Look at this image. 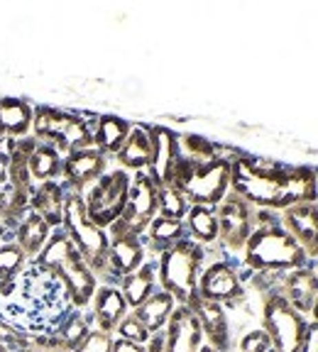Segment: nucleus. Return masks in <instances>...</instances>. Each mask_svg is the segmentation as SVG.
I'll list each match as a JSON object with an SVG mask.
<instances>
[{"mask_svg": "<svg viewBox=\"0 0 318 352\" xmlns=\"http://www.w3.org/2000/svg\"><path fill=\"white\" fill-rule=\"evenodd\" d=\"M231 191L245 198L253 208L284 210L297 204H316L318 179L311 166H291L269 157L237 152Z\"/></svg>", "mask_w": 318, "mask_h": 352, "instance_id": "obj_1", "label": "nucleus"}, {"mask_svg": "<svg viewBox=\"0 0 318 352\" xmlns=\"http://www.w3.org/2000/svg\"><path fill=\"white\" fill-rule=\"evenodd\" d=\"M32 264L37 270H42L44 274L54 276L59 281L66 298H69V303L74 308L88 311V306L94 301L96 289H98V281H96L86 259L78 254L74 242L66 237V232L61 228L52 232L50 242L44 245V250Z\"/></svg>", "mask_w": 318, "mask_h": 352, "instance_id": "obj_2", "label": "nucleus"}, {"mask_svg": "<svg viewBox=\"0 0 318 352\" xmlns=\"http://www.w3.org/2000/svg\"><path fill=\"white\" fill-rule=\"evenodd\" d=\"M311 264L299 248L294 237L279 226L255 228L245 250L240 254V267L253 274H269V272H291Z\"/></svg>", "mask_w": 318, "mask_h": 352, "instance_id": "obj_3", "label": "nucleus"}, {"mask_svg": "<svg viewBox=\"0 0 318 352\" xmlns=\"http://www.w3.org/2000/svg\"><path fill=\"white\" fill-rule=\"evenodd\" d=\"M98 116L78 110L56 108V105H34L32 138L52 144L61 154L94 147V125Z\"/></svg>", "mask_w": 318, "mask_h": 352, "instance_id": "obj_4", "label": "nucleus"}, {"mask_svg": "<svg viewBox=\"0 0 318 352\" xmlns=\"http://www.w3.org/2000/svg\"><path fill=\"white\" fill-rule=\"evenodd\" d=\"M209 252L193 240H181L171 250L157 257V284L162 292L171 294L176 303H191L196 298L198 276Z\"/></svg>", "mask_w": 318, "mask_h": 352, "instance_id": "obj_5", "label": "nucleus"}, {"mask_svg": "<svg viewBox=\"0 0 318 352\" xmlns=\"http://www.w3.org/2000/svg\"><path fill=\"white\" fill-rule=\"evenodd\" d=\"M171 184L187 196L191 206L215 208L231 193L233 162L223 160V157L209 162V164H189V162L179 160Z\"/></svg>", "mask_w": 318, "mask_h": 352, "instance_id": "obj_6", "label": "nucleus"}, {"mask_svg": "<svg viewBox=\"0 0 318 352\" xmlns=\"http://www.w3.org/2000/svg\"><path fill=\"white\" fill-rule=\"evenodd\" d=\"M132 174L125 169H108L98 182H94L86 191L81 193L83 206L88 210V218L94 220L96 226L108 230L113 223L123 215L127 201V191H130Z\"/></svg>", "mask_w": 318, "mask_h": 352, "instance_id": "obj_7", "label": "nucleus"}, {"mask_svg": "<svg viewBox=\"0 0 318 352\" xmlns=\"http://www.w3.org/2000/svg\"><path fill=\"white\" fill-rule=\"evenodd\" d=\"M215 218H218V252L240 262L242 250L255 230V208L245 198L231 191L215 206Z\"/></svg>", "mask_w": 318, "mask_h": 352, "instance_id": "obj_8", "label": "nucleus"}, {"mask_svg": "<svg viewBox=\"0 0 318 352\" xmlns=\"http://www.w3.org/2000/svg\"><path fill=\"white\" fill-rule=\"evenodd\" d=\"M259 318H262V328L267 330L275 350L299 352L308 328L306 316H301L297 308L289 306L279 294H269V296H264L262 308H259Z\"/></svg>", "mask_w": 318, "mask_h": 352, "instance_id": "obj_9", "label": "nucleus"}, {"mask_svg": "<svg viewBox=\"0 0 318 352\" xmlns=\"http://www.w3.org/2000/svg\"><path fill=\"white\" fill-rule=\"evenodd\" d=\"M196 296L220 303L225 308H237L240 303H245V281H242L240 262L218 254L213 262L203 264Z\"/></svg>", "mask_w": 318, "mask_h": 352, "instance_id": "obj_10", "label": "nucleus"}, {"mask_svg": "<svg viewBox=\"0 0 318 352\" xmlns=\"http://www.w3.org/2000/svg\"><path fill=\"white\" fill-rule=\"evenodd\" d=\"M157 191H159V186L149 179L147 171L132 174L130 191H127V201H125V208H123V215L108 228V230L130 232V235L142 237L145 230L149 228V223L157 218Z\"/></svg>", "mask_w": 318, "mask_h": 352, "instance_id": "obj_11", "label": "nucleus"}, {"mask_svg": "<svg viewBox=\"0 0 318 352\" xmlns=\"http://www.w3.org/2000/svg\"><path fill=\"white\" fill-rule=\"evenodd\" d=\"M269 294H279L289 306H294L301 316H311L318 296V274L313 264L299 267L291 272H269L264 274Z\"/></svg>", "mask_w": 318, "mask_h": 352, "instance_id": "obj_12", "label": "nucleus"}, {"mask_svg": "<svg viewBox=\"0 0 318 352\" xmlns=\"http://www.w3.org/2000/svg\"><path fill=\"white\" fill-rule=\"evenodd\" d=\"M110 157H105L100 149L86 147L76 149V152L64 154L61 162V179L59 182L66 186V191L83 193L94 182H98L100 176L110 169Z\"/></svg>", "mask_w": 318, "mask_h": 352, "instance_id": "obj_13", "label": "nucleus"}, {"mask_svg": "<svg viewBox=\"0 0 318 352\" xmlns=\"http://www.w3.org/2000/svg\"><path fill=\"white\" fill-rule=\"evenodd\" d=\"M279 223L299 248L304 250L311 264L318 262V201L316 204H297L279 210Z\"/></svg>", "mask_w": 318, "mask_h": 352, "instance_id": "obj_14", "label": "nucleus"}, {"mask_svg": "<svg viewBox=\"0 0 318 352\" xmlns=\"http://www.w3.org/2000/svg\"><path fill=\"white\" fill-rule=\"evenodd\" d=\"M191 311L196 316L198 325L203 333V345L213 347L218 352H231L233 336H231V318H228V308L220 303L206 301V298L196 296L191 303Z\"/></svg>", "mask_w": 318, "mask_h": 352, "instance_id": "obj_15", "label": "nucleus"}, {"mask_svg": "<svg viewBox=\"0 0 318 352\" xmlns=\"http://www.w3.org/2000/svg\"><path fill=\"white\" fill-rule=\"evenodd\" d=\"M152 132V162L147 174L157 186H167L174 179V169L179 164V149H176V132L167 125H149Z\"/></svg>", "mask_w": 318, "mask_h": 352, "instance_id": "obj_16", "label": "nucleus"}, {"mask_svg": "<svg viewBox=\"0 0 318 352\" xmlns=\"http://www.w3.org/2000/svg\"><path fill=\"white\" fill-rule=\"evenodd\" d=\"M167 352H198L203 347V333L189 303H176L174 314L165 328Z\"/></svg>", "mask_w": 318, "mask_h": 352, "instance_id": "obj_17", "label": "nucleus"}, {"mask_svg": "<svg viewBox=\"0 0 318 352\" xmlns=\"http://www.w3.org/2000/svg\"><path fill=\"white\" fill-rule=\"evenodd\" d=\"M88 314H91V320H94L96 330H103V333L113 336L116 328L120 325V320L130 314L120 286L98 284V289H96V294H94V301L88 306Z\"/></svg>", "mask_w": 318, "mask_h": 352, "instance_id": "obj_18", "label": "nucleus"}, {"mask_svg": "<svg viewBox=\"0 0 318 352\" xmlns=\"http://www.w3.org/2000/svg\"><path fill=\"white\" fill-rule=\"evenodd\" d=\"M147 250H145L142 237L130 235V232L108 230V264L118 276H127L140 270L147 262Z\"/></svg>", "mask_w": 318, "mask_h": 352, "instance_id": "obj_19", "label": "nucleus"}, {"mask_svg": "<svg viewBox=\"0 0 318 352\" xmlns=\"http://www.w3.org/2000/svg\"><path fill=\"white\" fill-rule=\"evenodd\" d=\"M113 160H116L118 169H125L130 174L147 171L149 162H152V132H149L147 122H132L125 144Z\"/></svg>", "mask_w": 318, "mask_h": 352, "instance_id": "obj_20", "label": "nucleus"}, {"mask_svg": "<svg viewBox=\"0 0 318 352\" xmlns=\"http://www.w3.org/2000/svg\"><path fill=\"white\" fill-rule=\"evenodd\" d=\"M66 196H69V191L61 182L34 184L32 196H30V210L47 220L52 230H59L61 220H64Z\"/></svg>", "mask_w": 318, "mask_h": 352, "instance_id": "obj_21", "label": "nucleus"}, {"mask_svg": "<svg viewBox=\"0 0 318 352\" xmlns=\"http://www.w3.org/2000/svg\"><path fill=\"white\" fill-rule=\"evenodd\" d=\"M34 122V105L20 96H0V135L6 138H30Z\"/></svg>", "mask_w": 318, "mask_h": 352, "instance_id": "obj_22", "label": "nucleus"}, {"mask_svg": "<svg viewBox=\"0 0 318 352\" xmlns=\"http://www.w3.org/2000/svg\"><path fill=\"white\" fill-rule=\"evenodd\" d=\"M181 240H187L184 220L162 218V215H157V218L149 223V228L142 235L147 257H152V259H157L162 252H167V250H171L174 245H179Z\"/></svg>", "mask_w": 318, "mask_h": 352, "instance_id": "obj_23", "label": "nucleus"}, {"mask_svg": "<svg viewBox=\"0 0 318 352\" xmlns=\"http://www.w3.org/2000/svg\"><path fill=\"white\" fill-rule=\"evenodd\" d=\"M130 130H132L130 120L116 116V113H100L94 125V147L100 149L105 157L113 160L120 152L123 144H125Z\"/></svg>", "mask_w": 318, "mask_h": 352, "instance_id": "obj_24", "label": "nucleus"}, {"mask_svg": "<svg viewBox=\"0 0 318 352\" xmlns=\"http://www.w3.org/2000/svg\"><path fill=\"white\" fill-rule=\"evenodd\" d=\"M52 232L54 230L50 228V223L30 210V213L22 218L20 226L15 228V232H12V242L25 252V257H28L30 264H32L34 259L39 257V252L44 250V245L50 242Z\"/></svg>", "mask_w": 318, "mask_h": 352, "instance_id": "obj_25", "label": "nucleus"}, {"mask_svg": "<svg viewBox=\"0 0 318 352\" xmlns=\"http://www.w3.org/2000/svg\"><path fill=\"white\" fill-rule=\"evenodd\" d=\"M184 228H187V237L201 245L206 252L215 250L218 252V218H215V208L209 206H191L184 218Z\"/></svg>", "mask_w": 318, "mask_h": 352, "instance_id": "obj_26", "label": "nucleus"}, {"mask_svg": "<svg viewBox=\"0 0 318 352\" xmlns=\"http://www.w3.org/2000/svg\"><path fill=\"white\" fill-rule=\"evenodd\" d=\"M157 289H159V284H157V259H152V257H149L140 270H135L132 274H127L120 279V292H123V296H125L127 308H130V311H135L140 303L147 301Z\"/></svg>", "mask_w": 318, "mask_h": 352, "instance_id": "obj_27", "label": "nucleus"}, {"mask_svg": "<svg viewBox=\"0 0 318 352\" xmlns=\"http://www.w3.org/2000/svg\"><path fill=\"white\" fill-rule=\"evenodd\" d=\"M174 308H176L174 296L162 292V289H157V292H154L145 303H140L132 314H135V318H138L140 323L154 336V333H162V330L167 328L171 314H174Z\"/></svg>", "mask_w": 318, "mask_h": 352, "instance_id": "obj_28", "label": "nucleus"}, {"mask_svg": "<svg viewBox=\"0 0 318 352\" xmlns=\"http://www.w3.org/2000/svg\"><path fill=\"white\" fill-rule=\"evenodd\" d=\"M61 162L64 154L52 144L37 142V147L30 154V179L32 184H44V182H59L61 179Z\"/></svg>", "mask_w": 318, "mask_h": 352, "instance_id": "obj_29", "label": "nucleus"}, {"mask_svg": "<svg viewBox=\"0 0 318 352\" xmlns=\"http://www.w3.org/2000/svg\"><path fill=\"white\" fill-rule=\"evenodd\" d=\"M176 149H179V160L189 164H209V162L220 157V144L209 138L193 135V132H176Z\"/></svg>", "mask_w": 318, "mask_h": 352, "instance_id": "obj_30", "label": "nucleus"}, {"mask_svg": "<svg viewBox=\"0 0 318 352\" xmlns=\"http://www.w3.org/2000/svg\"><path fill=\"white\" fill-rule=\"evenodd\" d=\"M91 330H94L91 314H86V311H78V308H72V311H69V314L59 320V325H56L52 333H56V336L61 338V342L69 347V352H74L83 340H86Z\"/></svg>", "mask_w": 318, "mask_h": 352, "instance_id": "obj_31", "label": "nucleus"}, {"mask_svg": "<svg viewBox=\"0 0 318 352\" xmlns=\"http://www.w3.org/2000/svg\"><path fill=\"white\" fill-rule=\"evenodd\" d=\"M30 267V259L25 257L20 248L12 240H6L0 245V292L10 286L12 281H17L25 270Z\"/></svg>", "mask_w": 318, "mask_h": 352, "instance_id": "obj_32", "label": "nucleus"}, {"mask_svg": "<svg viewBox=\"0 0 318 352\" xmlns=\"http://www.w3.org/2000/svg\"><path fill=\"white\" fill-rule=\"evenodd\" d=\"M191 208V204L187 201V196L174 186V184H167V186H159L157 191V215L162 218H174L184 220Z\"/></svg>", "mask_w": 318, "mask_h": 352, "instance_id": "obj_33", "label": "nucleus"}, {"mask_svg": "<svg viewBox=\"0 0 318 352\" xmlns=\"http://www.w3.org/2000/svg\"><path fill=\"white\" fill-rule=\"evenodd\" d=\"M113 338H120V340H127V342H135V345H147L149 338H152V333H149L147 328H145L142 323H140L138 318H135V314H127L125 318L120 320V325L116 328V333H113Z\"/></svg>", "mask_w": 318, "mask_h": 352, "instance_id": "obj_34", "label": "nucleus"}, {"mask_svg": "<svg viewBox=\"0 0 318 352\" xmlns=\"http://www.w3.org/2000/svg\"><path fill=\"white\" fill-rule=\"evenodd\" d=\"M237 347H240V352H272L275 350L272 340H269V336H267V330H264L262 325L247 330L245 336L240 338V342H237Z\"/></svg>", "mask_w": 318, "mask_h": 352, "instance_id": "obj_35", "label": "nucleus"}, {"mask_svg": "<svg viewBox=\"0 0 318 352\" xmlns=\"http://www.w3.org/2000/svg\"><path fill=\"white\" fill-rule=\"evenodd\" d=\"M17 142H20V140L6 138V135H0V166H3V169H6L8 162L12 160V154L17 152Z\"/></svg>", "mask_w": 318, "mask_h": 352, "instance_id": "obj_36", "label": "nucleus"}, {"mask_svg": "<svg viewBox=\"0 0 318 352\" xmlns=\"http://www.w3.org/2000/svg\"><path fill=\"white\" fill-rule=\"evenodd\" d=\"M299 352H318V323H313V320H308L306 336H304Z\"/></svg>", "mask_w": 318, "mask_h": 352, "instance_id": "obj_37", "label": "nucleus"}, {"mask_svg": "<svg viewBox=\"0 0 318 352\" xmlns=\"http://www.w3.org/2000/svg\"><path fill=\"white\" fill-rule=\"evenodd\" d=\"M145 352H167V338H165V330L162 333H154L149 338V342L145 345Z\"/></svg>", "mask_w": 318, "mask_h": 352, "instance_id": "obj_38", "label": "nucleus"}, {"mask_svg": "<svg viewBox=\"0 0 318 352\" xmlns=\"http://www.w3.org/2000/svg\"><path fill=\"white\" fill-rule=\"evenodd\" d=\"M113 352H145L142 345H135V342H127V340H120L116 338L113 340Z\"/></svg>", "mask_w": 318, "mask_h": 352, "instance_id": "obj_39", "label": "nucleus"}, {"mask_svg": "<svg viewBox=\"0 0 318 352\" xmlns=\"http://www.w3.org/2000/svg\"><path fill=\"white\" fill-rule=\"evenodd\" d=\"M6 240H12V235L6 230V226H3V223H0V245H3V242H6Z\"/></svg>", "mask_w": 318, "mask_h": 352, "instance_id": "obj_40", "label": "nucleus"}, {"mask_svg": "<svg viewBox=\"0 0 318 352\" xmlns=\"http://www.w3.org/2000/svg\"><path fill=\"white\" fill-rule=\"evenodd\" d=\"M3 208H6V188L0 184V213H3Z\"/></svg>", "mask_w": 318, "mask_h": 352, "instance_id": "obj_41", "label": "nucleus"}, {"mask_svg": "<svg viewBox=\"0 0 318 352\" xmlns=\"http://www.w3.org/2000/svg\"><path fill=\"white\" fill-rule=\"evenodd\" d=\"M308 320H313V323H318V296H316V303H313L311 318H308Z\"/></svg>", "mask_w": 318, "mask_h": 352, "instance_id": "obj_42", "label": "nucleus"}, {"mask_svg": "<svg viewBox=\"0 0 318 352\" xmlns=\"http://www.w3.org/2000/svg\"><path fill=\"white\" fill-rule=\"evenodd\" d=\"M198 352H218V350H213V347H209V345H203V347H201V350H198Z\"/></svg>", "mask_w": 318, "mask_h": 352, "instance_id": "obj_43", "label": "nucleus"}, {"mask_svg": "<svg viewBox=\"0 0 318 352\" xmlns=\"http://www.w3.org/2000/svg\"><path fill=\"white\" fill-rule=\"evenodd\" d=\"M0 352H10V350H8V347H6V345H0Z\"/></svg>", "mask_w": 318, "mask_h": 352, "instance_id": "obj_44", "label": "nucleus"}, {"mask_svg": "<svg viewBox=\"0 0 318 352\" xmlns=\"http://www.w3.org/2000/svg\"><path fill=\"white\" fill-rule=\"evenodd\" d=\"M0 184H3V166H0Z\"/></svg>", "mask_w": 318, "mask_h": 352, "instance_id": "obj_45", "label": "nucleus"}, {"mask_svg": "<svg viewBox=\"0 0 318 352\" xmlns=\"http://www.w3.org/2000/svg\"><path fill=\"white\" fill-rule=\"evenodd\" d=\"M316 179H318V169H316Z\"/></svg>", "mask_w": 318, "mask_h": 352, "instance_id": "obj_46", "label": "nucleus"}, {"mask_svg": "<svg viewBox=\"0 0 318 352\" xmlns=\"http://www.w3.org/2000/svg\"><path fill=\"white\" fill-rule=\"evenodd\" d=\"M272 352H282V350H272Z\"/></svg>", "mask_w": 318, "mask_h": 352, "instance_id": "obj_47", "label": "nucleus"}]
</instances>
